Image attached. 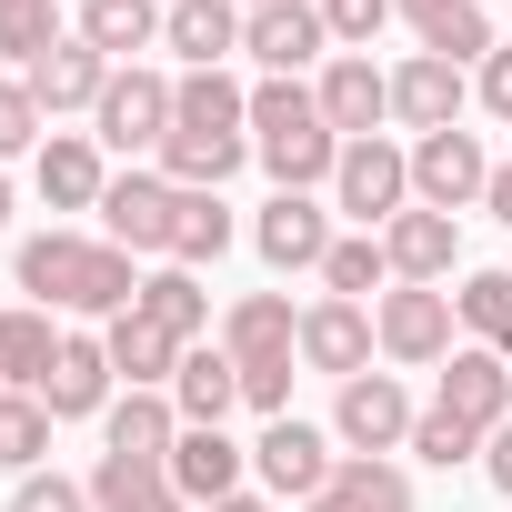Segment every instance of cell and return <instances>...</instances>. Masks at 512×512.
<instances>
[{
  "label": "cell",
  "mask_w": 512,
  "mask_h": 512,
  "mask_svg": "<svg viewBox=\"0 0 512 512\" xmlns=\"http://www.w3.org/2000/svg\"><path fill=\"white\" fill-rule=\"evenodd\" d=\"M21 292H31L41 312H101V322H121V312L141 302V272H131L121 241L41 231V241H21Z\"/></svg>",
  "instance_id": "cell-1"
},
{
  "label": "cell",
  "mask_w": 512,
  "mask_h": 512,
  "mask_svg": "<svg viewBox=\"0 0 512 512\" xmlns=\"http://www.w3.org/2000/svg\"><path fill=\"white\" fill-rule=\"evenodd\" d=\"M452 322H462V312H452V292H442V282H392V292L372 302V332H382V352H392V362H412V372L462 352V342H452Z\"/></svg>",
  "instance_id": "cell-2"
},
{
  "label": "cell",
  "mask_w": 512,
  "mask_h": 512,
  "mask_svg": "<svg viewBox=\"0 0 512 512\" xmlns=\"http://www.w3.org/2000/svg\"><path fill=\"white\" fill-rule=\"evenodd\" d=\"M91 141H101V151H151V161H161V141H171V81H161L151 61L111 71V91H101V111H91Z\"/></svg>",
  "instance_id": "cell-3"
},
{
  "label": "cell",
  "mask_w": 512,
  "mask_h": 512,
  "mask_svg": "<svg viewBox=\"0 0 512 512\" xmlns=\"http://www.w3.org/2000/svg\"><path fill=\"white\" fill-rule=\"evenodd\" d=\"M332 201L362 221V231H382L392 211H412V151L402 141H342V171H332Z\"/></svg>",
  "instance_id": "cell-4"
},
{
  "label": "cell",
  "mask_w": 512,
  "mask_h": 512,
  "mask_svg": "<svg viewBox=\"0 0 512 512\" xmlns=\"http://www.w3.org/2000/svg\"><path fill=\"white\" fill-rule=\"evenodd\" d=\"M241 51L262 61L272 81H302V71L332 51V31H322V0H262V11H241Z\"/></svg>",
  "instance_id": "cell-5"
},
{
  "label": "cell",
  "mask_w": 512,
  "mask_h": 512,
  "mask_svg": "<svg viewBox=\"0 0 512 512\" xmlns=\"http://www.w3.org/2000/svg\"><path fill=\"white\" fill-rule=\"evenodd\" d=\"M482 191H492V151H482L472 131H432V141H412V201H422V211H452V221H462Z\"/></svg>",
  "instance_id": "cell-6"
},
{
  "label": "cell",
  "mask_w": 512,
  "mask_h": 512,
  "mask_svg": "<svg viewBox=\"0 0 512 512\" xmlns=\"http://www.w3.org/2000/svg\"><path fill=\"white\" fill-rule=\"evenodd\" d=\"M171 211H181V181H161V171H111V191H101V241L161 251V262H171Z\"/></svg>",
  "instance_id": "cell-7"
},
{
  "label": "cell",
  "mask_w": 512,
  "mask_h": 512,
  "mask_svg": "<svg viewBox=\"0 0 512 512\" xmlns=\"http://www.w3.org/2000/svg\"><path fill=\"white\" fill-rule=\"evenodd\" d=\"M312 101H322L332 141H372L392 121V71H372V51H332L322 81H312Z\"/></svg>",
  "instance_id": "cell-8"
},
{
  "label": "cell",
  "mask_w": 512,
  "mask_h": 512,
  "mask_svg": "<svg viewBox=\"0 0 512 512\" xmlns=\"http://www.w3.org/2000/svg\"><path fill=\"white\" fill-rule=\"evenodd\" d=\"M432 412H452V422H472L482 442L512 422V362L492 352V342H462L452 362H442V392H432Z\"/></svg>",
  "instance_id": "cell-9"
},
{
  "label": "cell",
  "mask_w": 512,
  "mask_h": 512,
  "mask_svg": "<svg viewBox=\"0 0 512 512\" xmlns=\"http://www.w3.org/2000/svg\"><path fill=\"white\" fill-rule=\"evenodd\" d=\"M412 392L392 382V372H352L342 382V402H332V432L352 442V452H412Z\"/></svg>",
  "instance_id": "cell-10"
},
{
  "label": "cell",
  "mask_w": 512,
  "mask_h": 512,
  "mask_svg": "<svg viewBox=\"0 0 512 512\" xmlns=\"http://www.w3.org/2000/svg\"><path fill=\"white\" fill-rule=\"evenodd\" d=\"M462 101H472V81H462V61H442V51H412V61L392 71V121H402L412 141L462 131Z\"/></svg>",
  "instance_id": "cell-11"
},
{
  "label": "cell",
  "mask_w": 512,
  "mask_h": 512,
  "mask_svg": "<svg viewBox=\"0 0 512 512\" xmlns=\"http://www.w3.org/2000/svg\"><path fill=\"white\" fill-rule=\"evenodd\" d=\"M332 462H342V452H332V432H312V422H292V412H282V422H262V442H251V472H262L282 502H312V492L332 482Z\"/></svg>",
  "instance_id": "cell-12"
},
{
  "label": "cell",
  "mask_w": 512,
  "mask_h": 512,
  "mask_svg": "<svg viewBox=\"0 0 512 512\" xmlns=\"http://www.w3.org/2000/svg\"><path fill=\"white\" fill-rule=\"evenodd\" d=\"M251 241H262L272 272H322V262H332V211H322L312 191H272L262 221H251Z\"/></svg>",
  "instance_id": "cell-13"
},
{
  "label": "cell",
  "mask_w": 512,
  "mask_h": 512,
  "mask_svg": "<svg viewBox=\"0 0 512 512\" xmlns=\"http://www.w3.org/2000/svg\"><path fill=\"white\" fill-rule=\"evenodd\" d=\"M372 302H312L302 312V372H332V382H352V372H372Z\"/></svg>",
  "instance_id": "cell-14"
},
{
  "label": "cell",
  "mask_w": 512,
  "mask_h": 512,
  "mask_svg": "<svg viewBox=\"0 0 512 512\" xmlns=\"http://www.w3.org/2000/svg\"><path fill=\"white\" fill-rule=\"evenodd\" d=\"M221 352L251 372V362H302V312L282 302V292H241L231 312H221Z\"/></svg>",
  "instance_id": "cell-15"
},
{
  "label": "cell",
  "mask_w": 512,
  "mask_h": 512,
  "mask_svg": "<svg viewBox=\"0 0 512 512\" xmlns=\"http://www.w3.org/2000/svg\"><path fill=\"white\" fill-rule=\"evenodd\" d=\"M111 71H121V61H101V51H91V41L71 31V41H61V51H41V61H31L21 81H31V101H41V111L61 121V111H101Z\"/></svg>",
  "instance_id": "cell-16"
},
{
  "label": "cell",
  "mask_w": 512,
  "mask_h": 512,
  "mask_svg": "<svg viewBox=\"0 0 512 512\" xmlns=\"http://www.w3.org/2000/svg\"><path fill=\"white\" fill-rule=\"evenodd\" d=\"M111 382H121V372H111V342L71 332V342H61V362H51V382H41V402H51V422H91V412H111V402H121Z\"/></svg>",
  "instance_id": "cell-17"
},
{
  "label": "cell",
  "mask_w": 512,
  "mask_h": 512,
  "mask_svg": "<svg viewBox=\"0 0 512 512\" xmlns=\"http://www.w3.org/2000/svg\"><path fill=\"white\" fill-rule=\"evenodd\" d=\"M302 512H412V472H402L392 452H342L332 482H322Z\"/></svg>",
  "instance_id": "cell-18"
},
{
  "label": "cell",
  "mask_w": 512,
  "mask_h": 512,
  "mask_svg": "<svg viewBox=\"0 0 512 512\" xmlns=\"http://www.w3.org/2000/svg\"><path fill=\"white\" fill-rule=\"evenodd\" d=\"M382 251H392V282H452V262H462V231H452V211H392L382 221Z\"/></svg>",
  "instance_id": "cell-19"
},
{
  "label": "cell",
  "mask_w": 512,
  "mask_h": 512,
  "mask_svg": "<svg viewBox=\"0 0 512 512\" xmlns=\"http://www.w3.org/2000/svg\"><path fill=\"white\" fill-rule=\"evenodd\" d=\"M31 171H41V201H51V211H101V191H111L91 131H51V141L31 151Z\"/></svg>",
  "instance_id": "cell-20"
},
{
  "label": "cell",
  "mask_w": 512,
  "mask_h": 512,
  "mask_svg": "<svg viewBox=\"0 0 512 512\" xmlns=\"http://www.w3.org/2000/svg\"><path fill=\"white\" fill-rule=\"evenodd\" d=\"M101 342H111V372H121V392H171V372H181V352H191V342H181V332H161L141 302H131V312H121Z\"/></svg>",
  "instance_id": "cell-21"
},
{
  "label": "cell",
  "mask_w": 512,
  "mask_h": 512,
  "mask_svg": "<svg viewBox=\"0 0 512 512\" xmlns=\"http://www.w3.org/2000/svg\"><path fill=\"white\" fill-rule=\"evenodd\" d=\"M392 11L422 31V51H442V61H462V71H482L502 41H492V11L482 0H392Z\"/></svg>",
  "instance_id": "cell-22"
},
{
  "label": "cell",
  "mask_w": 512,
  "mask_h": 512,
  "mask_svg": "<svg viewBox=\"0 0 512 512\" xmlns=\"http://www.w3.org/2000/svg\"><path fill=\"white\" fill-rule=\"evenodd\" d=\"M71 332H51L41 302H0V392H41Z\"/></svg>",
  "instance_id": "cell-23"
},
{
  "label": "cell",
  "mask_w": 512,
  "mask_h": 512,
  "mask_svg": "<svg viewBox=\"0 0 512 512\" xmlns=\"http://www.w3.org/2000/svg\"><path fill=\"white\" fill-rule=\"evenodd\" d=\"M161 51H181V71H221L241 51V11L231 0H171L161 11Z\"/></svg>",
  "instance_id": "cell-24"
},
{
  "label": "cell",
  "mask_w": 512,
  "mask_h": 512,
  "mask_svg": "<svg viewBox=\"0 0 512 512\" xmlns=\"http://www.w3.org/2000/svg\"><path fill=\"white\" fill-rule=\"evenodd\" d=\"M171 402H181V422H191V432H221V422H231V402H241V362H231V352H211V342H191V352H181V372H171Z\"/></svg>",
  "instance_id": "cell-25"
},
{
  "label": "cell",
  "mask_w": 512,
  "mask_h": 512,
  "mask_svg": "<svg viewBox=\"0 0 512 512\" xmlns=\"http://www.w3.org/2000/svg\"><path fill=\"white\" fill-rule=\"evenodd\" d=\"M91 512H191L171 462H131V452H101L91 462Z\"/></svg>",
  "instance_id": "cell-26"
},
{
  "label": "cell",
  "mask_w": 512,
  "mask_h": 512,
  "mask_svg": "<svg viewBox=\"0 0 512 512\" xmlns=\"http://www.w3.org/2000/svg\"><path fill=\"white\" fill-rule=\"evenodd\" d=\"M101 432H111V452H131V462H171V442H181L191 422H181L171 392H121V402L101 412Z\"/></svg>",
  "instance_id": "cell-27"
},
{
  "label": "cell",
  "mask_w": 512,
  "mask_h": 512,
  "mask_svg": "<svg viewBox=\"0 0 512 512\" xmlns=\"http://www.w3.org/2000/svg\"><path fill=\"white\" fill-rule=\"evenodd\" d=\"M241 462H251V452H241L231 432H181V442H171V482H181V502H201V512L241 492Z\"/></svg>",
  "instance_id": "cell-28"
},
{
  "label": "cell",
  "mask_w": 512,
  "mask_h": 512,
  "mask_svg": "<svg viewBox=\"0 0 512 512\" xmlns=\"http://www.w3.org/2000/svg\"><path fill=\"white\" fill-rule=\"evenodd\" d=\"M241 161H251V131H171L161 141V181H181V191H221Z\"/></svg>",
  "instance_id": "cell-29"
},
{
  "label": "cell",
  "mask_w": 512,
  "mask_h": 512,
  "mask_svg": "<svg viewBox=\"0 0 512 512\" xmlns=\"http://www.w3.org/2000/svg\"><path fill=\"white\" fill-rule=\"evenodd\" d=\"M161 11H171V0H81V41L131 71V61L161 41Z\"/></svg>",
  "instance_id": "cell-30"
},
{
  "label": "cell",
  "mask_w": 512,
  "mask_h": 512,
  "mask_svg": "<svg viewBox=\"0 0 512 512\" xmlns=\"http://www.w3.org/2000/svg\"><path fill=\"white\" fill-rule=\"evenodd\" d=\"M171 131H251V91L231 71H181L171 81Z\"/></svg>",
  "instance_id": "cell-31"
},
{
  "label": "cell",
  "mask_w": 512,
  "mask_h": 512,
  "mask_svg": "<svg viewBox=\"0 0 512 512\" xmlns=\"http://www.w3.org/2000/svg\"><path fill=\"white\" fill-rule=\"evenodd\" d=\"M221 251H231V201H221V191H181V211H171V262L201 272V262H221Z\"/></svg>",
  "instance_id": "cell-32"
},
{
  "label": "cell",
  "mask_w": 512,
  "mask_h": 512,
  "mask_svg": "<svg viewBox=\"0 0 512 512\" xmlns=\"http://www.w3.org/2000/svg\"><path fill=\"white\" fill-rule=\"evenodd\" d=\"M141 312H151L161 332H181V342H201V332H211V292H201L181 262H161V272L141 282Z\"/></svg>",
  "instance_id": "cell-33"
},
{
  "label": "cell",
  "mask_w": 512,
  "mask_h": 512,
  "mask_svg": "<svg viewBox=\"0 0 512 512\" xmlns=\"http://www.w3.org/2000/svg\"><path fill=\"white\" fill-rule=\"evenodd\" d=\"M392 282V251H382V231H352V241H332V262H322V292L332 302H372Z\"/></svg>",
  "instance_id": "cell-34"
},
{
  "label": "cell",
  "mask_w": 512,
  "mask_h": 512,
  "mask_svg": "<svg viewBox=\"0 0 512 512\" xmlns=\"http://www.w3.org/2000/svg\"><path fill=\"white\" fill-rule=\"evenodd\" d=\"M71 31H61V0H0V61H41V51H61Z\"/></svg>",
  "instance_id": "cell-35"
},
{
  "label": "cell",
  "mask_w": 512,
  "mask_h": 512,
  "mask_svg": "<svg viewBox=\"0 0 512 512\" xmlns=\"http://www.w3.org/2000/svg\"><path fill=\"white\" fill-rule=\"evenodd\" d=\"M41 452H51V402L11 392L0 402V472H41Z\"/></svg>",
  "instance_id": "cell-36"
},
{
  "label": "cell",
  "mask_w": 512,
  "mask_h": 512,
  "mask_svg": "<svg viewBox=\"0 0 512 512\" xmlns=\"http://www.w3.org/2000/svg\"><path fill=\"white\" fill-rule=\"evenodd\" d=\"M452 312H462V322H472L482 342H502V332H512V272H462Z\"/></svg>",
  "instance_id": "cell-37"
},
{
  "label": "cell",
  "mask_w": 512,
  "mask_h": 512,
  "mask_svg": "<svg viewBox=\"0 0 512 512\" xmlns=\"http://www.w3.org/2000/svg\"><path fill=\"white\" fill-rule=\"evenodd\" d=\"M412 452H422L432 472H452V462H482V432L452 422V412H422V422H412Z\"/></svg>",
  "instance_id": "cell-38"
},
{
  "label": "cell",
  "mask_w": 512,
  "mask_h": 512,
  "mask_svg": "<svg viewBox=\"0 0 512 512\" xmlns=\"http://www.w3.org/2000/svg\"><path fill=\"white\" fill-rule=\"evenodd\" d=\"M51 141V111L31 101V81H0V161L11 151H41Z\"/></svg>",
  "instance_id": "cell-39"
},
{
  "label": "cell",
  "mask_w": 512,
  "mask_h": 512,
  "mask_svg": "<svg viewBox=\"0 0 512 512\" xmlns=\"http://www.w3.org/2000/svg\"><path fill=\"white\" fill-rule=\"evenodd\" d=\"M382 21H392V0H322V31H332L342 51H372Z\"/></svg>",
  "instance_id": "cell-40"
},
{
  "label": "cell",
  "mask_w": 512,
  "mask_h": 512,
  "mask_svg": "<svg viewBox=\"0 0 512 512\" xmlns=\"http://www.w3.org/2000/svg\"><path fill=\"white\" fill-rule=\"evenodd\" d=\"M11 512H91V482H71V472H21Z\"/></svg>",
  "instance_id": "cell-41"
},
{
  "label": "cell",
  "mask_w": 512,
  "mask_h": 512,
  "mask_svg": "<svg viewBox=\"0 0 512 512\" xmlns=\"http://www.w3.org/2000/svg\"><path fill=\"white\" fill-rule=\"evenodd\" d=\"M472 91H482V111H492V121H512V41H502V51L472 71Z\"/></svg>",
  "instance_id": "cell-42"
},
{
  "label": "cell",
  "mask_w": 512,
  "mask_h": 512,
  "mask_svg": "<svg viewBox=\"0 0 512 512\" xmlns=\"http://www.w3.org/2000/svg\"><path fill=\"white\" fill-rule=\"evenodd\" d=\"M482 472H492V482H502V502H512V422L482 442Z\"/></svg>",
  "instance_id": "cell-43"
},
{
  "label": "cell",
  "mask_w": 512,
  "mask_h": 512,
  "mask_svg": "<svg viewBox=\"0 0 512 512\" xmlns=\"http://www.w3.org/2000/svg\"><path fill=\"white\" fill-rule=\"evenodd\" d=\"M482 211H492V221L512 231V161H492V191H482Z\"/></svg>",
  "instance_id": "cell-44"
},
{
  "label": "cell",
  "mask_w": 512,
  "mask_h": 512,
  "mask_svg": "<svg viewBox=\"0 0 512 512\" xmlns=\"http://www.w3.org/2000/svg\"><path fill=\"white\" fill-rule=\"evenodd\" d=\"M211 512H272V502H251V492H231V502H211Z\"/></svg>",
  "instance_id": "cell-45"
},
{
  "label": "cell",
  "mask_w": 512,
  "mask_h": 512,
  "mask_svg": "<svg viewBox=\"0 0 512 512\" xmlns=\"http://www.w3.org/2000/svg\"><path fill=\"white\" fill-rule=\"evenodd\" d=\"M0 221H11V171H0Z\"/></svg>",
  "instance_id": "cell-46"
},
{
  "label": "cell",
  "mask_w": 512,
  "mask_h": 512,
  "mask_svg": "<svg viewBox=\"0 0 512 512\" xmlns=\"http://www.w3.org/2000/svg\"><path fill=\"white\" fill-rule=\"evenodd\" d=\"M492 352H502V362H512V332H502V342H492Z\"/></svg>",
  "instance_id": "cell-47"
},
{
  "label": "cell",
  "mask_w": 512,
  "mask_h": 512,
  "mask_svg": "<svg viewBox=\"0 0 512 512\" xmlns=\"http://www.w3.org/2000/svg\"><path fill=\"white\" fill-rule=\"evenodd\" d=\"M231 11H262V0H231Z\"/></svg>",
  "instance_id": "cell-48"
},
{
  "label": "cell",
  "mask_w": 512,
  "mask_h": 512,
  "mask_svg": "<svg viewBox=\"0 0 512 512\" xmlns=\"http://www.w3.org/2000/svg\"><path fill=\"white\" fill-rule=\"evenodd\" d=\"M0 402H11V392H0Z\"/></svg>",
  "instance_id": "cell-49"
},
{
  "label": "cell",
  "mask_w": 512,
  "mask_h": 512,
  "mask_svg": "<svg viewBox=\"0 0 512 512\" xmlns=\"http://www.w3.org/2000/svg\"><path fill=\"white\" fill-rule=\"evenodd\" d=\"M482 11H492V0H482Z\"/></svg>",
  "instance_id": "cell-50"
}]
</instances>
